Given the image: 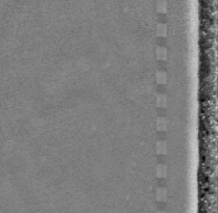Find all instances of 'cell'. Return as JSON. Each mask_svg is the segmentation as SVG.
Returning a JSON list of instances; mask_svg holds the SVG:
<instances>
[{"instance_id":"cell-1","label":"cell","mask_w":218,"mask_h":213,"mask_svg":"<svg viewBox=\"0 0 218 213\" xmlns=\"http://www.w3.org/2000/svg\"><path fill=\"white\" fill-rule=\"evenodd\" d=\"M157 57L160 60H165L167 58V50L164 47L157 48Z\"/></svg>"},{"instance_id":"cell-2","label":"cell","mask_w":218,"mask_h":213,"mask_svg":"<svg viewBox=\"0 0 218 213\" xmlns=\"http://www.w3.org/2000/svg\"><path fill=\"white\" fill-rule=\"evenodd\" d=\"M166 81H167L166 73L163 72V71H159L157 73V82L160 83V84H164V83H166Z\"/></svg>"},{"instance_id":"cell-3","label":"cell","mask_w":218,"mask_h":213,"mask_svg":"<svg viewBox=\"0 0 218 213\" xmlns=\"http://www.w3.org/2000/svg\"><path fill=\"white\" fill-rule=\"evenodd\" d=\"M166 174H167L166 166L163 165V164H160L158 166V169H157V175H158V177L159 178H163V177L166 176Z\"/></svg>"},{"instance_id":"cell-4","label":"cell","mask_w":218,"mask_h":213,"mask_svg":"<svg viewBox=\"0 0 218 213\" xmlns=\"http://www.w3.org/2000/svg\"><path fill=\"white\" fill-rule=\"evenodd\" d=\"M167 33V27L165 24L159 23L158 24V35L159 37H166Z\"/></svg>"},{"instance_id":"cell-5","label":"cell","mask_w":218,"mask_h":213,"mask_svg":"<svg viewBox=\"0 0 218 213\" xmlns=\"http://www.w3.org/2000/svg\"><path fill=\"white\" fill-rule=\"evenodd\" d=\"M157 127L160 131H164L165 129L167 128V122L164 118H159L158 119V124H157Z\"/></svg>"},{"instance_id":"cell-6","label":"cell","mask_w":218,"mask_h":213,"mask_svg":"<svg viewBox=\"0 0 218 213\" xmlns=\"http://www.w3.org/2000/svg\"><path fill=\"white\" fill-rule=\"evenodd\" d=\"M167 151V148H166V144L164 141H159L157 144V152L159 154H165Z\"/></svg>"},{"instance_id":"cell-7","label":"cell","mask_w":218,"mask_h":213,"mask_svg":"<svg viewBox=\"0 0 218 213\" xmlns=\"http://www.w3.org/2000/svg\"><path fill=\"white\" fill-rule=\"evenodd\" d=\"M166 190L164 188H159L158 190H157V198H158V201H165V198H166Z\"/></svg>"},{"instance_id":"cell-8","label":"cell","mask_w":218,"mask_h":213,"mask_svg":"<svg viewBox=\"0 0 218 213\" xmlns=\"http://www.w3.org/2000/svg\"><path fill=\"white\" fill-rule=\"evenodd\" d=\"M166 103H167L166 96H164V95H160V96H158V106L165 107L166 106Z\"/></svg>"},{"instance_id":"cell-9","label":"cell","mask_w":218,"mask_h":213,"mask_svg":"<svg viewBox=\"0 0 218 213\" xmlns=\"http://www.w3.org/2000/svg\"><path fill=\"white\" fill-rule=\"evenodd\" d=\"M158 12H166V3H165V1H159L158 2Z\"/></svg>"}]
</instances>
